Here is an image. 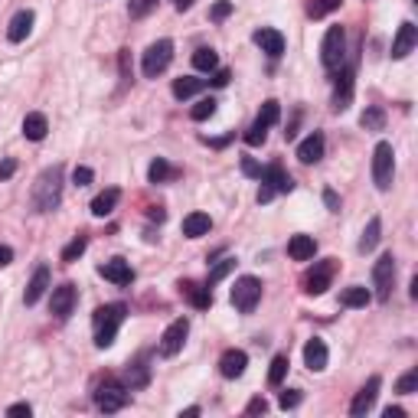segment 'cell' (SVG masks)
<instances>
[{
	"mask_svg": "<svg viewBox=\"0 0 418 418\" xmlns=\"http://www.w3.org/2000/svg\"><path fill=\"white\" fill-rule=\"evenodd\" d=\"M33 10H20L17 17L10 20V30H7V40L10 43H23L26 36H30V30H33Z\"/></svg>",
	"mask_w": 418,
	"mask_h": 418,
	"instance_id": "603a6c76",
	"label": "cell"
},
{
	"mask_svg": "<svg viewBox=\"0 0 418 418\" xmlns=\"http://www.w3.org/2000/svg\"><path fill=\"white\" fill-rule=\"evenodd\" d=\"M157 7V0H128V13L134 20H141V17H147L151 10Z\"/></svg>",
	"mask_w": 418,
	"mask_h": 418,
	"instance_id": "60d3db41",
	"label": "cell"
},
{
	"mask_svg": "<svg viewBox=\"0 0 418 418\" xmlns=\"http://www.w3.org/2000/svg\"><path fill=\"white\" fill-rule=\"evenodd\" d=\"M124 314H128V308H124V304H105V308L95 310L92 327H95V347H98V350H105V347H111V343H115V337H118V327L124 324Z\"/></svg>",
	"mask_w": 418,
	"mask_h": 418,
	"instance_id": "6da1fadb",
	"label": "cell"
},
{
	"mask_svg": "<svg viewBox=\"0 0 418 418\" xmlns=\"http://www.w3.org/2000/svg\"><path fill=\"white\" fill-rule=\"evenodd\" d=\"M343 50H347V33L343 26H330L324 36V46H320V62L327 69H337L343 62Z\"/></svg>",
	"mask_w": 418,
	"mask_h": 418,
	"instance_id": "52a82bcc",
	"label": "cell"
},
{
	"mask_svg": "<svg viewBox=\"0 0 418 418\" xmlns=\"http://www.w3.org/2000/svg\"><path fill=\"white\" fill-rule=\"evenodd\" d=\"M333 274H337V258H324V262H314L308 274H304V291L308 294H324L330 288Z\"/></svg>",
	"mask_w": 418,
	"mask_h": 418,
	"instance_id": "8992f818",
	"label": "cell"
},
{
	"mask_svg": "<svg viewBox=\"0 0 418 418\" xmlns=\"http://www.w3.org/2000/svg\"><path fill=\"white\" fill-rule=\"evenodd\" d=\"M86 245H88L86 236H76V239H72L66 248H62V262H76V258L86 252Z\"/></svg>",
	"mask_w": 418,
	"mask_h": 418,
	"instance_id": "f35d334b",
	"label": "cell"
},
{
	"mask_svg": "<svg viewBox=\"0 0 418 418\" xmlns=\"http://www.w3.org/2000/svg\"><path fill=\"white\" fill-rule=\"evenodd\" d=\"M242 173H248V177H262V167H258L252 157H245V161H242Z\"/></svg>",
	"mask_w": 418,
	"mask_h": 418,
	"instance_id": "f907efd6",
	"label": "cell"
},
{
	"mask_svg": "<svg viewBox=\"0 0 418 418\" xmlns=\"http://www.w3.org/2000/svg\"><path fill=\"white\" fill-rule=\"evenodd\" d=\"M170 59H173V43L170 40H157V43H151L144 50V62H141V69H144L147 79H157L163 69L170 66Z\"/></svg>",
	"mask_w": 418,
	"mask_h": 418,
	"instance_id": "5b68a950",
	"label": "cell"
},
{
	"mask_svg": "<svg viewBox=\"0 0 418 418\" xmlns=\"http://www.w3.org/2000/svg\"><path fill=\"white\" fill-rule=\"evenodd\" d=\"M327 359H330V353H327V343L324 340H308V347H304V366L314 369V373H320V369H327Z\"/></svg>",
	"mask_w": 418,
	"mask_h": 418,
	"instance_id": "44dd1931",
	"label": "cell"
},
{
	"mask_svg": "<svg viewBox=\"0 0 418 418\" xmlns=\"http://www.w3.org/2000/svg\"><path fill=\"white\" fill-rule=\"evenodd\" d=\"M121 199V190L118 187H108L105 193H98V197L92 199V216H98V219H105V216L115 213V206H118Z\"/></svg>",
	"mask_w": 418,
	"mask_h": 418,
	"instance_id": "484cf974",
	"label": "cell"
},
{
	"mask_svg": "<svg viewBox=\"0 0 418 418\" xmlns=\"http://www.w3.org/2000/svg\"><path fill=\"white\" fill-rule=\"evenodd\" d=\"M180 294H183V298H187L197 310H209V308H213V288H206V284L180 281Z\"/></svg>",
	"mask_w": 418,
	"mask_h": 418,
	"instance_id": "5bb4252c",
	"label": "cell"
},
{
	"mask_svg": "<svg viewBox=\"0 0 418 418\" xmlns=\"http://www.w3.org/2000/svg\"><path fill=\"white\" fill-rule=\"evenodd\" d=\"M298 405H301V393H298V389L281 393V409H298Z\"/></svg>",
	"mask_w": 418,
	"mask_h": 418,
	"instance_id": "bcb514c9",
	"label": "cell"
},
{
	"mask_svg": "<svg viewBox=\"0 0 418 418\" xmlns=\"http://www.w3.org/2000/svg\"><path fill=\"white\" fill-rule=\"evenodd\" d=\"M193 66H197L199 72H216V66H219V56H216V50L203 46V50L193 52Z\"/></svg>",
	"mask_w": 418,
	"mask_h": 418,
	"instance_id": "f546056e",
	"label": "cell"
},
{
	"mask_svg": "<svg viewBox=\"0 0 418 418\" xmlns=\"http://www.w3.org/2000/svg\"><path fill=\"white\" fill-rule=\"evenodd\" d=\"M203 88V79H190V76H180L177 82H173V95L177 98H193V95Z\"/></svg>",
	"mask_w": 418,
	"mask_h": 418,
	"instance_id": "4dcf8cb0",
	"label": "cell"
},
{
	"mask_svg": "<svg viewBox=\"0 0 418 418\" xmlns=\"http://www.w3.org/2000/svg\"><path fill=\"white\" fill-rule=\"evenodd\" d=\"M98 274L111 284H131V278H134V272H131V265L124 258H111V262L98 265Z\"/></svg>",
	"mask_w": 418,
	"mask_h": 418,
	"instance_id": "9a60e30c",
	"label": "cell"
},
{
	"mask_svg": "<svg viewBox=\"0 0 418 418\" xmlns=\"http://www.w3.org/2000/svg\"><path fill=\"white\" fill-rule=\"evenodd\" d=\"M95 402H98V409L102 412H121L124 405H128V385H118V383L102 385L98 395H95Z\"/></svg>",
	"mask_w": 418,
	"mask_h": 418,
	"instance_id": "30bf717a",
	"label": "cell"
},
{
	"mask_svg": "<svg viewBox=\"0 0 418 418\" xmlns=\"http://www.w3.org/2000/svg\"><path fill=\"white\" fill-rule=\"evenodd\" d=\"M278 118H281V105L274 102V98H268V102L262 105V111H258L255 121H262V124H268V128H272V124H278Z\"/></svg>",
	"mask_w": 418,
	"mask_h": 418,
	"instance_id": "836d02e7",
	"label": "cell"
},
{
	"mask_svg": "<svg viewBox=\"0 0 418 418\" xmlns=\"http://www.w3.org/2000/svg\"><path fill=\"white\" fill-rule=\"evenodd\" d=\"M124 383H128V389H137V385H147V366H131L128 376H124Z\"/></svg>",
	"mask_w": 418,
	"mask_h": 418,
	"instance_id": "b9f144b4",
	"label": "cell"
},
{
	"mask_svg": "<svg viewBox=\"0 0 418 418\" xmlns=\"http://www.w3.org/2000/svg\"><path fill=\"white\" fill-rule=\"evenodd\" d=\"M320 157H324V134H320V131H314V134H308L304 141H301L298 161L301 163H317Z\"/></svg>",
	"mask_w": 418,
	"mask_h": 418,
	"instance_id": "ffe728a7",
	"label": "cell"
},
{
	"mask_svg": "<svg viewBox=\"0 0 418 418\" xmlns=\"http://www.w3.org/2000/svg\"><path fill=\"white\" fill-rule=\"evenodd\" d=\"M209 229H213V219H209L206 213H190L187 219H183V236H187V239L209 236Z\"/></svg>",
	"mask_w": 418,
	"mask_h": 418,
	"instance_id": "4316f807",
	"label": "cell"
},
{
	"mask_svg": "<svg viewBox=\"0 0 418 418\" xmlns=\"http://www.w3.org/2000/svg\"><path fill=\"white\" fill-rule=\"evenodd\" d=\"M418 389V369H412V373H405L399 379V383H395V393H402V395H412Z\"/></svg>",
	"mask_w": 418,
	"mask_h": 418,
	"instance_id": "7bdbcfd3",
	"label": "cell"
},
{
	"mask_svg": "<svg viewBox=\"0 0 418 418\" xmlns=\"http://www.w3.org/2000/svg\"><path fill=\"white\" fill-rule=\"evenodd\" d=\"M340 304H343V308H366V304H369V291L359 288V284H353V288H347L340 294Z\"/></svg>",
	"mask_w": 418,
	"mask_h": 418,
	"instance_id": "f1b7e54d",
	"label": "cell"
},
{
	"mask_svg": "<svg viewBox=\"0 0 418 418\" xmlns=\"http://www.w3.org/2000/svg\"><path fill=\"white\" fill-rule=\"evenodd\" d=\"M255 43L262 46V52H268L272 59H278L284 52V36L278 33V30H272V26H262V30H255Z\"/></svg>",
	"mask_w": 418,
	"mask_h": 418,
	"instance_id": "ac0fdd59",
	"label": "cell"
},
{
	"mask_svg": "<svg viewBox=\"0 0 418 418\" xmlns=\"http://www.w3.org/2000/svg\"><path fill=\"white\" fill-rule=\"evenodd\" d=\"M379 385H383V379H379V376H373V379H369V383L359 389L356 399L350 402V415H353V418H363L369 409H373V405H376V395H379Z\"/></svg>",
	"mask_w": 418,
	"mask_h": 418,
	"instance_id": "7c38bea8",
	"label": "cell"
},
{
	"mask_svg": "<svg viewBox=\"0 0 418 418\" xmlns=\"http://www.w3.org/2000/svg\"><path fill=\"white\" fill-rule=\"evenodd\" d=\"M59 199H62V167L56 163V167L43 170L40 180H36L33 206H36V213H52V209L59 206Z\"/></svg>",
	"mask_w": 418,
	"mask_h": 418,
	"instance_id": "7a4b0ae2",
	"label": "cell"
},
{
	"mask_svg": "<svg viewBox=\"0 0 418 418\" xmlns=\"http://www.w3.org/2000/svg\"><path fill=\"white\" fill-rule=\"evenodd\" d=\"M245 366H248V356L242 350H226L219 359V373L226 376V379H239V376L245 373Z\"/></svg>",
	"mask_w": 418,
	"mask_h": 418,
	"instance_id": "d6986e66",
	"label": "cell"
},
{
	"mask_svg": "<svg viewBox=\"0 0 418 418\" xmlns=\"http://www.w3.org/2000/svg\"><path fill=\"white\" fill-rule=\"evenodd\" d=\"M46 288H50V268H46V265H40V268L33 272V278H30V284H26L23 301H26V304H36V301L46 294Z\"/></svg>",
	"mask_w": 418,
	"mask_h": 418,
	"instance_id": "cb8c5ba5",
	"label": "cell"
},
{
	"mask_svg": "<svg viewBox=\"0 0 418 418\" xmlns=\"http://www.w3.org/2000/svg\"><path fill=\"white\" fill-rule=\"evenodd\" d=\"M265 137H268V124L255 121V124L245 131V144H248V147H258V144H265Z\"/></svg>",
	"mask_w": 418,
	"mask_h": 418,
	"instance_id": "ab89813d",
	"label": "cell"
},
{
	"mask_svg": "<svg viewBox=\"0 0 418 418\" xmlns=\"http://www.w3.org/2000/svg\"><path fill=\"white\" fill-rule=\"evenodd\" d=\"M284 376H288V356H274L272 359V369H268V383L272 385H281Z\"/></svg>",
	"mask_w": 418,
	"mask_h": 418,
	"instance_id": "8d00e7d4",
	"label": "cell"
},
{
	"mask_svg": "<svg viewBox=\"0 0 418 418\" xmlns=\"http://www.w3.org/2000/svg\"><path fill=\"white\" fill-rule=\"evenodd\" d=\"M147 177H151V183H167V180L177 177V170H173L170 163L163 161V157H157L154 163H151V170H147Z\"/></svg>",
	"mask_w": 418,
	"mask_h": 418,
	"instance_id": "1f68e13d",
	"label": "cell"
},
{
	"mask_svg": "<svg viewBox=\"0 0 418 418\" xmlns=\"http://www.w3.org/2000/svg\"><path fill=\"white\" fill-rule=\"evenodd\" d=\"M46 131H50V121H46L43 111H30L23 118V137L26 141H43Z\"/></svg>",
	"mask_w": 418,
	"mask_h": 418,
	"instance_id": "d4e9b609",
	"label": "cell"
},
{
	"mask_svg": "<svg viewBox=\"0 0 418 418\" xmlns=\"http://www.w3.org/2000/svg\"><path fill=\"white\" fill-rule=\"evenodd\" d=\"M229 13H232V0H219V4H213V10H209V17H213L216 23H222Z\"/></svg>",
	"mask_w": 418,
	"mask_h": 418,
	"instance_id": "ee69618b",
	"label": "cell"
},
{
	"mask_svg": "<svg viewBox=\"0 0 418 418\" xmlns=\"http://www.w3.org/2000/svg\"><path fill=\"white\" fill-rule=\"evenodd\" d=\"M258 301H262V281L245 274L239 281L232 284V308L239 310V314H252L258 308Z\"/></svg>",
	"mask_w": 418,
	"mask_h": 418,
	"instance_id": "277c9868",
	"label": "cell"
},
{
	"mask_svg": "<svg viewBox=\"0 0 418 418\" xmlns=\"http://www.w3.org/2000/svg\"><path fill=\"white\" fill-rule=\"evenodd\" d=\"M393 278H395V258L393 255H379V262L373 265L376 298L379 301H389V294H393Z\"/></svg>",
	"mask_w": 418,
	"mask_h": 418,
	"instance_id": "ba28073f",
	"label": "cell"
},
{
	"mask_svg": "<svg viewBox=\"0 0 418 418\" xmlns=\"http://www.w3.org/2000/svg\"><path fill=\"white\" fill-rule=\"evenodd\" d=\"M236 268V258H222V262L213 265V272H209V278H206V288H213V284H219L226 274Z\"/></svg>",
	"mask_w": 418,
	"mask_h": 418,
	"instance_id": "e575fe53",
	"label": "cell"
},
{
	"mask_svg": "<svg viewBox=\"0 0 418 418\" xmlns=\"http://www.w3.org/2000/svg\"><path fill=\"white\" fill-rule=\"evenodd\" d=\"M353 102V69H343L337 76V86H333V108L347 111Z\"/></svg>",
	"mask_w": 418,
	"mask_h": 418,
	"instance_id": "2e32d148",
	"label": "cell"
},
{
	"mask_svg": "<svg viewBox=\"0 0 418 418\" xmlns=\"http://www.w3.org/2000/svg\"><path fill=\"white\" fill-rule=\"evenodd\" d=\"M193 415H199V409H197V405H190V409H183V418H193Z\"/></svg>",
	"mask_w": 418,
	"mask_h": 418,
	"instance_id": "6f0895ef",
	"label": "cell"
},
{
	"mask_svg": "<svg viewBox=\"0 0 418 418\" xmlns=\"http://www.w3.org/2000/svg\"><path fill=\"white\" fill-rule=\"evenodd\" d=\"M17 173V161L13 157H7V161H0V180H10Z\"/></svg>",
	"mask_w": 418,
	"mask_h": 418,
	"instance_id": "c3c4849f",
	"label": "cell"
},
{
	"mask_svg": "<svg viewBox=\"0 0 418 418\" xmlns=\"http://www.w3.org/2000/svg\"><path fill=\"white\" fill-rule=\"evenodd\" d=\"M187 333H190V320L187 317H180V320H173L167 330H163L161 337V356H177L180 350H183V340H187Z\"/></svg>",
	"mask_w": 418,
	"mask_h": 418,
	"instance_id": "9c48e42d",
	"label": "cell"
},
{
	"mask_svg": "<svg viewBox=\"0 0 418 418\" xmlns=\"http://www.w3.org/2000/svg\"><path fill=\"white\" fill-rule=\"evenodd\" d=\"M265 183V187H272L274 193H291L294 190V180H291V173H284L278 163H272V167H265L262 177H258Z\"/></svg>",
	"mask_w": 418,
	"mask_h": 418,
	"instance_id": "e0dca14e",
	"label": "cell"
},
{
	"mask_svg": "<svg viewBox=\"0 0 418 418\" xmlns=\"http://www.w3.org/2000/svg\"><path fill=\"white\" fill-rule=\"evenodd\" d=\"M216 115V98H199L193 108H190V118L193 121H206Z\"/></svg>",
	"mask_w": 418,
	"mask_h": 418,
	"instance_id": "d590c367",
	"label": "cell"
},
{
	"mask_svg": "<svg viewBox=\"0 0 418 418\" xmlns=\"http://www.w3.org/2000/svg\"><path fill=\"white\" fill-rule=\"evenodd\" d=\"M288 255L294 258V262H310V258L317 255V242H314V236H291V242H288Z\"/></svg>",
	"mask_w": 418,
	"mask_h": 418,
	"instance_id": "7402d4cb",
	"label": "cell"
},
{
	"mask_svg": "<svg viewBox=\"0 0 418 418\" xmlns=\"http://www.w3.org/2000/svg\"><path fill=\"white\" fill-rule=\"evenodd\" d=\"M359 124L366 131H383L385 128V111L383 108H366L363 111V118H359Z\"/></svg>",
	"mask_w": 418,
	"mask_h": 418,
	"instance_id": "d6a6232c",
	"label": "cell"
},
{
	"mask_svg": "<svg viewBox=\"0 0 418 418\" xmlns=\"http://www.w3.org/2000/svg\"><path fill=\"white\" fill-rule=\"evenodd\" d=\"M402 415H405V412H402V409H393V405L383 412V418H402Z\"/></svg>",
	"mask_w": 418,
	"mask_h": 418,
	"instance_id": "9f6ffc18",
	"label": "cell"
},
{
	"mask_svg": "<svg viewBox=\"0 0 418 418\" xmlns=\"http://www.w3.org/2000/svg\"><path fill=\"white\" fill-rule=\"evenodd\" d=\"M379 232H383V222H379V216H373V219H369V226L363 229V239H359V252H373V248L379 245Z\"/></svg>",
	"mask_w": 418,
	"mask_h": 418,
	"instance_id": "83f0119b",
	"label": "cell"
},
{
	"mask_svg": "<svg viewBox=\"0 0 418 418\" xmlns=\"http://www.w3.org/2000/svg\"><path fill=\"white\" fill-rule=\"evenodd\" d=\"M13 262V252H10V245H0V268H4V265H10Z\"/></svg>",
	"mask_w": 418,
	"mask_h": 418,
	"instance_id": "11a10c76",
	"label": "cell"
},
{
	"mask_svg": "<svg viewBox=\"0 0 418 418\" xmlns=\"http://www.w3.org/2000/svg\"><path fill=\"white\" fill-rule=\"evenodd\" d=\"M324 203L330 206V213H340V199H337V193H333V190H327V193H324Z\"/></svg>",
	"mask_w": 418,
	"mask_h": 418,
	"instance_id": "816d5d0a",
	"label": "cell"
},
{
	"mask_svg": "<svg viewBox=\"0 0 418 418\" xmlns=\"http://www.w3.org/2000/svg\"><path fill=\"white\" fill-rule=\"evenodd\" d=\"M393 177H395V151L389 141H379L373 151V183L376 190H389L393 187Z\"/></svg>",
	"mask_w": 418,
	"mask_h": 418,
	"instance_id": "3957f363",
	"label": "cell"
},
{
	"mask_svg": "<svg viewBox=\"0 0 418 418\" xmlns=\"http://www.w3.org/2000/svg\"><path fill=\"white\" fill-rule=\"evenodd\" d=\"M229 79H232V72H229V69H216L209 82H213L216 88H222V86H229Z\"/></svg>",
	"mask_w": 418,
	"mask_h": 418,
	"instance_id": "7dc6e473",
	"label": "cell"
},
{
	"mask_svg": "<svg viewBox=\"0 0 418 418\" xmlns=\"http://www.w3.org/2000/svg\"><path fill=\"white\" fill-rule=\"evenodd\" d=\"M193 7V0H177V10H190Z\"/></svg>",
	"mask_w": 418,
	"mask_h": 418,
	"instance_id": "680465c9",
	"label": "cell"
},
{
	"mask_svg": "<svg viewBox=\"0 0 418 418\" xmlns=\"http://www.w3.org/2000/svg\"><path fill=\"white\" fill-rule=\"evenodd\" d=\"M415 43H418V26L405 20V23L399 26L395 40H393V59H405V56L415 50Z\"/></svg>",
	"mask_w": 418,
	"mask_h": 418,
	"instance_id": "4fadbf2b",
	"label": "cell"
},
{
	"mask_svg": "<svg viewBox=\"0 0 418 418\" xmlns=\"http://www.w3.org/2000/svg\"><path fill=\"white\" fill-rule=\"evenodd\" d=\"M268 412V402L265 399H252L248 402V409H245V415H265Z\"/></svg>",
	"mask_w": 418,
	"mask_h": 418,
	"instance_id": "681fc988",
	"label": "cell"
},
{
	"mask_svg": "<svg viewBox=\"0 0 418 418\" xmlns=\"http://www.w3.org/2000/svg\"><path fill=\"white\" fill-rule=\"evenodd\" d=\"M92 180H95L92 167H76V170H72V183H76V187H88Z\"/></svg>",
	"mask_w": 418,
	"mask_h": 418,
	"instance_id": "f6af8a7d",
	"label": "cell"
},
{
	"mask_svg": "<svg viewBox=\"0 0 418 418\" xmlns=\"http://www.w3.org/2000/svg\"><path fill=\"white\" fill-rule=\"evenodd\" d=\"M272 199H274V190L262 183V187H258V203H272Z\"/></svg>",
	"mask_w": 418,
	"mask_h": 418,
	"instance_id": "db71d44e",
	"label": "cell"
},
{
	"mask_svg": "<svg viewBox=\"0 0 418 418\" xmlns=\"http://www.w3.org/2000/svg\"><path fill=\"white\" fill-rule=\"evenodd\" d=\"M337 7H340V0H310L308 13H310L314 20H320V17H327V13H333Z\"/></svg>",
	"mask_w": 418,
	"mask_h": 418,
	"instance_id": "74e56055",
	"label": "cell"
},
{
	"mask_svg": "<svg viewBox=\"0 0 418 418\" xmlns=\"http://www.w3.org/2000/svg\"><path fill=\"white\" fill-rule=\"evenodd\" d=\"M30 412H33L30 409V402H17V405H10L7 409V415H30Z\"/></svg>",
	"mask_w": 418,
	"mask_h": 418,
	"instance_id": "f5cc1de1",
	"label": "cell"
},
{
	"mask_svg": "<svg viewBox=\"0 0 418 418\" xmlns=\"http://www.w3.org/2000/svg\"><path fill=\"white\" fill-rule=\"evenodd\" d=\"M76 301H79V291L76 284H59V288H52V298H50V310L59 320H66L69 314H72V308H76Z\"/></svg>",
	"mask_w": 418,
	"mask_h": 418,
	"instance_id": "8fae6325",
	"label": "cell"
}]
</instances>
